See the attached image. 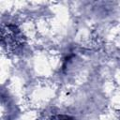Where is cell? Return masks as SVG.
<instances>
[{
    "label": "cell",
    "mask_w": 120,
    "mask_h": 120,
    "mask_svg": "<svg viewBox=\"0 0 120 120\" xmlns=\"http://www.w3.org/2000/svg\"><path fill=\"white\" fill-rule=\"evenodd\" d=\"M47 120H74V118L66 114H55L49 117Z\"/></svg>",
    "instance_id": "cell-2"
},
{
    "label": "cell",
    "mask_w": 120,
    "mask_h": 120,
    "mask_svg": "<svg viewBox=\"0 0 120 120\" xmlns=\"http://www.w3.org/2000/svg\"><path fill=\"white\" fill-rule=\"evenodd\" d=\"M1 43L8 52H18L25 43V37L21 29L13 23H7L1 29Z\"/></svg>",
    "instance_id": "cell-1"
}]
</instances>
